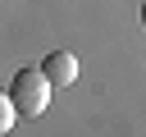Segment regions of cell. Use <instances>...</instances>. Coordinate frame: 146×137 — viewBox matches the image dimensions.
<instances>
[{
  "mask_svg": "<svg viewBox=\"0 0 146 137\" xmlns=\"http://www.w3.org/2000/svg\"><path fill=\"white\" fill-rule=\"evenodd\" d=\"M9 105L18 110V119H41V114H46V105H50V82H46V73H41L36 64H27V68L14 73V82H9Z\"/></svg>",
  "mask_w": 146,
  "mask_h": 137,
  "instance_id": "obj_1",
  "label": "cell"
},
{
  "mask_svg": "<svg viewBox=\"0 0 146 137\" xmlns=\"http://www.w3.org/2000/svg\"><path fill=\"white\" fill-rule=\"evenodd\" d=\"M41 73H46L50 87H73V82H78V55H68V50H50V55L41 59Z\"/></svg>",
  "mask_w": 146,
  "mask_h": 137,
  "instance_id": "obj_2",
  "label": "cell"
},
{
  "mask_svg": "<svg viewBox=\"0 0 146 137\" xmlns=\"http://www.w3.org/2000/svg\"><path fill=\"white\" fill-rule=\"evenodd\" d=\"M14 123H18V110H14V105H9V96L0 91V137H5Z\"/></svg>",
  "mask_w": 146,
  "mask_h": 137,
  "instance_id": "obj_3",
  "label": "cell"
},
{
  "mask_svg": "<svg viewBox=\"0 0 146 137\" xmlns=\"http://www.w3.org/2000/svg\"><path fill=\"white\" fill-rule=\"evenodd\" d=\"M141 27H146V0H141Z\"/></svg>",
  "mask_w": 146,
  "mask_h": 137,
  "instance_id": "obj_4",
  "label": "cell"
}]
</instances>
